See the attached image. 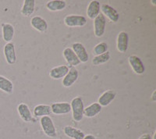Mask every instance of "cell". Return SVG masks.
I'll list each match as a JSON object with an SVG mask.
<instances>
[{"instance_id": "cell-24", "label": "cell", "mask_w": 156, "mask_h": 139, "mask_svg": "<svg viewBox=\"0 0 156 139\" xmlns=\"http://www.w3.org/2000/svg\"><path fill=\"white\" fill-rule=\"evenodd\" d=\"M0 90L8 94L13 92V84L7 77L0 75Z\"/></svg>"}, {"instance_id": "cell-4", "label": "cell", "mask_w": 156, "mask_h": 139, "mask_svg": "<svg viewBox=\"0 0 156 139\" xmlns=\"http://www.w3.org/2000/svg\"><path fill=\"white\" fill-rule=\"evenodd\" d=\"M106 27V18L102 13L94 19V33L97 37H101L104 35Z\"/></svg>"}, {"instance_id": "cell-21", "label": "cell", "mask_w": 156, "mask_h": 139, "mask_svg": "<svg viewBox=\"0 0 156 139\" xmlns=\"http://www.w3.org/2000/svg\"><path fill=\"white\" fill-rule=\"evenodd\" d=\"M66 7V2L64 0H51L46 3V8L51 12L63 10Z\"/></svg>"}, {"instance_id": "cell-12", "label": "cell", "mask_w": 156, "mask_h": 139, "mask_svg": "<svg viewBox=\"0 0 156 139\" xmlns=\"http://www.w3.org/2000/svg\"><path fill=\"white\" fill-rule=\"evenodd\" d=\"M31 27L40 33L46 32L48 30V23L44 18L40 16H34L30 20Z\"/></svg>"}, {"instance_id": "cell-10", "label": "cell", "mask_w": 156, "mask_h": 139, "mask_svg": "<svg viewBox=\"0 0 156 139\" xmlns=\"http://www.w3.org/2000/svg\"><path fill=\"white\" fill-rule=\"evenodd\" d=\"M78 77H79L78 70L75 67H71L70 69H69L67 74L62 78V86L65 87H71L77 80Z\"/></svg>"}, {"instance_id": "cell-29", "label": "cell", "mask_w": 156, "mask_h": 139, "mask_svg": "<svg viewBox=\"0 0 156 139\" xmlns=\"http://www.w3.org/2000/svg\"><path fill=\"white\" fill-rule=\"evenodd\" d=\"M83 139H97L94 135L92 134H87V135H85L83 137Z\"/></svg>"}, {"instance_id": "cell-26", "label": "cell", "mask_w": 156, "mask_h": 139, "mask_svg": "<svg viewBox=\"0 0 156 139\" xmlns=\"http://www.w3.org/2000/svg\"><path fill=\"white\" fill-rule=\"evenodd\" d=\"M108 52V45L105 42H100L93 48V53L95 55H99Z\"/></svg>"}, {"instance_id": "cell-22", "label": "cell", "mask_w": 156, "mask_h": 139, "mask_svg": "<svg viewBox=\"0 0 156 139\" xmlns=\"http://www.w3.org/2000/svg\"><path fill=\"white\" fill-rule=\"evenodd\" d=\"M33 113L37 117H42V116H49L51 114V107L45 104H39L34 108Z\"/></svg>"}, {"instance_id": "cell-30", "label": "cell", "mask_w": 156, "mask_h": 139, "mask_svg": "<svg viewBox=\"0 0 156 139\" xmlns=\"http://www.w3.org/2000/svg\"><path fill=\"white\" fill-rule=\"evenodd\" d=\"M151 4H152V5H156V1H154V0H151Z\"/></svg>"}, {"instance_id": "cell-5", "label": "cell", "mask_w": 156, "mask_h": 139, "mask_svg": "<svg viewBox=\"0 0 156 139\" xmlns=\"http://www.w3.org/2000/svg\"><path fill=\"white\" fill-rule=\"evenodd\" d=\"M128 62L133 71L137 75H142L145 72V66L141 59L136 55H131L128 57Z\"/></svg>"}, {"instance_id": "cell-13", "label": "cell", "mask_w": 156, "mask_h": 139, "mask_svg": "<svg viewBox=\"0 0 156 139\" xmlns=\"http://www.w3.org/2000/svg\"><path fill=\"white\" fill-rule=\"evenodd\" d=\"M62 55H63V58L65 59L66 62L72 67H75V66L80 65V60L76 57L73 49L69 47L64 48V50L62 51Z\"/></svg>"}, {"instance_id": "cell-19", "label": "cell", "mask_w": 156, "mask_h": 139, "mask_svg": "<svg viewBox=\"0 0 156 139\" xmlns=\"http://www.w3.org/2000/svg\"><path fill=\"white\" fill-rule=\"evenodd\" d=\"M65 135L72 139H83L85 134L80 129H77L72 126H66L63 128Z\"/></svg>"}, {"instance_id": "cell-14", "label": "cell", "mask_w": 156, "mask_h": 139, "mask_svg": "<svg viewBox=\"0 0 156 139\" xmlns=\"http://www.w3.org/2000/svg\"><path fill=\"white\" fill-rule=\"evenodd\" d=\"M17 112L20 117L21 118L22 120L25 123H30L33 119V116L30 110L28 105L26 103H20L17 106Z\"/></svg>"}, {"instance_id": "cell-23", "label": "cell", "mask_w": 156, "mask_h": 139, "mask_svg": "<svg viewBox=\"0 0 156 139\" xmlns=\"http://www.w3.org/2000/svg\"><path fill=\"white\" fill-rule=\"evenodd\" d=\"M35 1L34 0H24L20 12L23 16H30L34 12Z\"/></svg>"}, {"instance_id": "cell-18", "label": "cell", "mask_w": 156, "mask_h": 139, "mask_svg": "<svg viewBox=\"0 0 156 139\" xmlns=\"http://www.w3.org/2000/svg\"><path fill=\"white\" fill-rule=\"evenodd\" d=\"M14 27L9 23H2V39L6 43L12 42V40L14 37Z\"/></svg>"}, {"instance_id": "cell-17", "label": "cell", "mask_w": 156, "mask_h": 139, "mask_svg": "<svg viewBox=\"0 0 156 139\" xmlns=\"http://www.w3.org/2000/svg\"><path fill=\"white\" fill-rule=\"evenodd\" d=\"M101 10V4L98 0H92L89 2L87 9V15L88 18L94 20L100 14Z\"/></svg>"}, {"instance_id": "cell-28", "label": "cell", "mask_w": 156, "mask_h": 139, "mask_svg": "<svg viewBox=\"0 0 156 139\" xmlns=\"http://www.w3.org/2000/svg\"><path fill=\"white\" fill-rule=\"evenodd\" d=\"M151 100L153 102H156V90H154V91H153L152 94H151Z\"/></svg>"}, {"instance_id": "cell-11", "label": "cell", "mask_w": 156, "mask_h": 139, "mask_svg": "<svg viewBox=\"0 0 156 139\" xmlns=\"http://www.w3.org/2000/svg\"><path fill=\"white\" fill-rule=\"evenodd\" d=\"M129 45V36L125 31H121L117 36L116 48L121 53H125L128 49Z\"/></svg>"}, {"instance_id": "cell-3", "label": "cell", "mask_w": 156, "mask_h": 139, "mask_svg": "<svg viewBox=\"0 0 156 139\" xmlns=\"http://www.w3.org/2000/svg\"><path fill=\"white\" fill-rule=\"evenodd\" d=\"M64 23L69 27H80L85 26L87 19L81 15H67L64 18Z\"/></svg>"}, {"instance_id": "cell-1", "label": "cell", "mask_w": 156, "mask_h": 139, "mask_svg": "<svg viewBox=\"0 0 156 139\" xmlns=\"http://www.w3.org/2000/svg\"><path fill=\"white\" fill-rule=\"evenodd\" d=\"M70 106L73 119L76 122L81 121L83 118V109H84V105L81 97L77 96L73 98L70 102Z\"/></svg>"}, {"instance_id": "cell-9", "label": "cell", "mask_w": 156, "mask_h": 139, "mask_svg": "<svg viewBox=\"0 0 156 139\" xmlns=\"http://www.w3.org/2000/svg\"><path fill=\"white\" fill-rule=\"evenodd\" d=\"M51 113L55 115H65L69 113L71 111L70 103L67 102H55L51 105Z\"/></svg>"}, {"instance_id": "cell-20", "label": "cell", "mask_w": 156, "mask_h": 139, "mask_svg": "<svg viewBox=\"0 0 156 139\" xmlns=\"http://www.w3.org/2000/svg\"><path fill=\"white\" fill-rule=\"evenodd\" d=\"M102 107L98 103V102H93L88 106L85 107L83 109V116L87 118H92L97 116L101 111Z\"/></svg>"}, {"instance_id": "cell-25", "label": "cell", "mask_w": 156, "mask_h": 139, "mask_svg": "<svg viewBox=\"0 0 156 139\" xmlns=\"http://www.w3.org/2000/svg\"><path fill=\"white\" fill-rule=\"evenodd\" d=\"M110 59V53L108 52H105L99 55H95L92 59V64L94 66H99V65L104 64L105 62H108Z\"/></svg>"}, {"instance_id": "cell-7", "label": "cell", "mask_w": 156, "mask_h": 139, "mask_svg": "<svg viewBox=\"0 0 156 139\" xmlns=\"http://www.w3.org/2000/svg\"><path fill=\"white\" fill-rule=\"evenodd\" d=\"M72 49L74 52L75 55H76V57L80 60V62H83L85 63L88 61L89 59V55L87 52V49L84 47L83 44L80 42H75L72 45Z\"/></svg>"}, {"instance_id": "cell-27", "label": "cell", "mask_w": 156, "mask_h": 139, "mask_svg": "<svg viewBox=\"0 0 156 139\" xmlns=\"http://www.w3.org/2000/svg\"><path fill=\"white\" fill-rule=\"evenodd\" d=\"M138 139H152V138H151V136L149 134H142Z\"/></svg>"}, {"instance_id": "cell-16", "label": "cell", "mask_w": 156, "mask_h": 139, "mask_svg": "<svg viewBox=\"0 0 156 139\" xmlns=\"http://www.w3.org/2000/svg\"><path fill=\"white\" fill-rule=\"evenodd\" d=\"M69 72V67L66 65H60L51 69L49 72V76L54 80L63 78Z\"/></svg>"}, {"instance_id": "cell-6", "label": "cell", "mask_w": 156, "mask_h": 139, "mask_svg": "<svg viewBox=\"0 0 156 139\" xmlns=\"http://www.w3.org/2000/svg\"><path fill=\"white\" fill-rule=\"evenodd\" d=\"M3 54L8 64H15V62H16V54L15 45L13 43L9 42L5 44L3 48Z\"/></svg>"}, {"instance_id": "cell-8", "label": "cell", "mask_w": 156, "mask_h": 139, "mask_svg": "<svg viewBox=\"0 0 156 139\" xmlns=\"http://www.w3.org/2000/svg\"><path fill=\"white\" fill-rule=\"evenodd\" d=\"M101 11L105 17L108 18L111 22L116 23L119 20V14L118 11L108 4H102L101 5Z\"/></svg>"}, {"instance_id": "cell-2", "label": "cell", "mask_w": 156, "mask_h": 139, "mask_svg": "<svg viewBox=\"0 0 156 139\" xmlns=\"http://www.w3.org/2000/svg\"><path fill=\"white\" fill-rule=\"evenodd\" d=\"M40 124L45 135L48 137L54 138L57 135V130L55 127L53 121L49 116H42L40 119Z\"/></svg>"}, {"instance_id": "cell-15", "label": "cell", "mask_w": 156, "mask_h": 139, "mask_svg": "<svg viewBox=\"0 0 156 139\" xmlns=\"http://www.w3.org/2000/svg\"><path fill=\"white\" fill-rule=\"evenodd\" d=\"M116 96V93L113 90H107L106 91L103 92L98 99V103L101 107L107 106L113 101Z\"/></svg>"}]
</instances>
